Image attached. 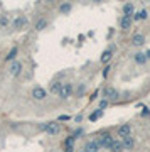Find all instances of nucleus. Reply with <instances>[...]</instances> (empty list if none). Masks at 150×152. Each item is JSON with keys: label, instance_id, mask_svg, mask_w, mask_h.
I'll return each instance as SVG.
<instances>
[{"label": "nucleus", "instance_id": "5701e85b", "mask_svg": "<svg viewBox=\"0 0 150 152\" xmlns=\"http://www.w3.org/2000/svg\"><path fill=\"white\" fill-rule=\"evenodd\" d=\"M74 140H76V139H74L73 135H69V137L64 140V147H74Z\"/></svg>", "mask_w": 150, "mask_h": 152}, {"label": "nucleus", "instance_id": "f8f14e48", "mask_svg": "<svg viewBox=\"0 0 150 152\" xmlns=\"http://www.w3.org/2000/svg\"><path fill=\"white\" fill-rule=\"evenodd\" d=\"M145 36H143V34H133V36H132V44H133V46H143V44H145Z\"/></svg>", "mask_w": 150, "mask_h": 152}, {"label": "nucleus", "instance_id": "dca6fc26", "mask_svg": "<svg viewBox=\"0 0 150 152\" xmlns=\"http://www.w3.org/2000/svg\"><path fill=\"white\" fill-rule=\"evenodd\" d=\"M103 113H105V110H100V108H96V110L93 111V113H90V118L91 122H96V120H100L101 117H103Z\"/></svg>", "mask_w": 150, "mask_h": 152}, {"label": "nucleus", "instance_id": "423d86ee", "mask_svg": "<svg viewBox=\"0 0 150 152\" xmlns=\"http://www.w3.org/2000/svg\"><path fill=\"white\" fill-rule=\"evenodd\" d=\"M73 91H74V86H73V83H62V88H61L59 98H62V100L69 98L71 95H73Z\"/></svg>", "mask_w": 150, "mask_h": 152}, {"label": "nucleus", "instance_id": "6e6552de", "mask_svg": "<svg viewBox=\"0 0 150 152\" xmlns=\"http://www.w3.org/2000/svg\"><path fill=\"white\" fill-rule=\"evenodd\" d=\"M130 135H132L130 123H123V125H120V127H118V137H121V139H127V137H130Z\"/></svg>", "mask_w": 150, "mask_h": 152}, {"label": "nucleus", "instance_id": "4be33fe9", "mask_svg": "<svg viewBox=\"0 0 150 152\" xmlns=\"http://www.w3.org/2000/svg\"><path fill=\"white\" fill-rule=\"evenodd\" d=\"M71 9H73V5H71V3H61V5H59V12H61V14H69Z\"/></svg>", "mask_w": 150, "mask_h": 152}, {"label": "nucleus", "instance_id": "b1692460", "mask_svg": "<svg viewBox=\"0 0 150 152\" xmlns=\"http://www.w3.org/2000/svg\"><path fill=\"white\" fill-rule=\"evenodd\" d=\"M108 107H110V101L103 98V100L100 101V107H98V108H100V110H105V108H108Z\"/></svg>", "mask_w": 150, "mask_h": 152}, {"label": "nucleus", "instance_id": "4468645a", "mask_svg": "<svg viewBox=\"0 0 150 152\" xmlns=\"http://www.w3.org/2000/svg\"><path fill=\"white\" fill-rule=\"evenodd\" d=\"M133 61L142 66V64L147 63V54H145V52H137V54H133Z\"/></svg>", "mask_w": 150, "mask_h": 152}, {"label": "nucleus", "instance_id": "6ab92c4d", "mask_svg": "<svg viewBox=\"0 0 150 152\" xmlns=\"http://www.w3.org/2000/svg\"><path fill=\"white\" fill-rule=\"evenodd\" d=\"M147 17H149V12L143 9V10H140V12H137V14H133V17H132V19H133V20H145Z\"/></svg>", "mask_w": 150, "mask_h": 152}, {"label": "nucleus", "instance_id": "393cba45", "mask_svg": "<svg viewBox=\"0 0 150 152\" xmlns=\"http://www.w3.org/2000/svg\"><path fill=\"white\" fill-rule=\"evenodd\" d=\"M0 25H2V27L9 25V17H7V15H2V17H0Z\"/></svg>", "mask_w": 150, "mask_h": 152}, {"label": "nucleus", "instance_id": "f03ea898", "mask_svg": "<svg viewBox=\"0 0 150 152\" xmlns=\"http://www.w3.org/2000/svg\"><path fill=\"white\" fill-rule=\"evenodd\" d=\"M95 140L98 142V145L100 147H103V149H108L110 151L111 145H113V142H115V139H113V135L111 133H101V135H98V139H95Z\"/></svg>", "mask_w": 150, "mask_h": 152}, {"label": "nucleus", "instance_id": "c756f323", "mask_svg": "<svg viewBox=\"0 0 150 152\" xmlns=\"http://www.w3.org/2000/svg\"><path fill=\"white\" fill-rule=\"evenodd\" d=\"M74 151V147H64V152H73Z\"/></svg>", "mask_w": 150, "mask_h": 152}, {"label": "nucleus", "instance_id": "bb28decb", "mask_svg": "<svg viewBox=\"0 0 150 152\" xmlns=\"http://www.w3.org/2000/svg\"><path fill=\"white\" fill-rule=\"evenodd\" d=\"M110 66H106V68H105V69H103V76H105V78H106V76H108V74H110Z\"/></svg>", "mask_w": 150, "mask_h": 152}, {"label": "nucleus", "instance_id": "c85d7f7f", "mask_svg": "<svg viewBox=\"0 0 150 152\" xmlns=\"http://www.w3.org/2000/svg\"><path fill=\"white\" fill-rule=\"evenodd\" d=\"M142 115H143V117H150V110H149V108H143Z\"/></svg>", "mask_w": 150, "mask_h": 152}, {"label": "nucleus", "instance_id": "9d476101", "mask_svg": "<svg viewBox=\"0 0 150 152\" xmlns=\"http://www.w3.org/2000/svg\"><path fill=\"white\" fill-rule=\"evenodd\" d=\"M62 88V81H51L49 83V91L52 95H59Z\"/></svg>", "mask_w": 150, "mask_h": 152}, {"label": "nucleus", "instance_id": "2f4dec72", "mask_svg": "<svg viewBox=\"0 0 150 152\" xmlns=\"http://www.w3.org/2000/svg\"><path fill=\"white\" fill-rule=\"evenodd\" d=\"M79 152H86V151H84V149H83V151H79Z\"/></svg>", "mask_w": 150, "mask_h": 152}, {"label": "nucleus", "instance_id": "ddd939ff", "mask_svg": "<svg viewBox=\"0 0 150 152\" xmlns=\"http://www.w3.org/2000/svg\"><path fill=\"white\" fill-rule=\"evenodd\" d=\"M121 10H123V15H128V17H133V12H135V7H133V3L132 2H127L123 7H121Z\"/></svg>", "mask_w": 150, "mask_h": 152}, {"label": "nucleus", "instance_id": "7c9ffc66", "mask_svg": "<svg viewBox=\"0 0 150 152\" xmlns=\"http://www.w3.org/2000/svg\"><path fill=\"white\" fill-rule=\"evenodd\" d=\"M81 120H83V117H81V115H78V117H76V122H78V123H81Z\"/></svg>", "mask_w": 150, "mask_h": 152}, {"label": "nucleus", "instance_id": "f3484780", "mask_svg": "<svg viewBox=\"0 0 150 152\" xmlns=\"http://www.w3.org/2000/svg\"><path fill=\"white\" fill-rule=\"evenodd\" d=\"M17 52H19V49H17V47H12V49L9 51V54L5 56V61L14 63V61H15V58H17Z\"/></svg>", "mask_w": 150, "mask_h": 152}, {"label": "nucleus", "instance_id": "7ed1b4c3", "mask_svg": "<svg viewBox=\"0 0 150 152\" xmlns=\"http://www.w3.org/2000/svg\"><path fill=\"white\" fill-rule=\"evenodd\" d=\"M101 93H103L105 100H108V101H115V100H118V98H120L118 90H116V88H113V86H105V88L101 90Z\"/></svg>", "mask_w": 150, "mask_h": 152}, {"label": "nucleus", "instance_id": "a211bd4d", "mask_svg": "<svg viewBox=\"0 0 150 152\" xmlns=\"http://www.w3.org/2000/svg\"><path fill=\"white\" fill-rule=\"evenodd\" d=\"M110 151H111V152H123V151H125V147H123V142H121V140H115Z\"/></svg>", "mask_w": 150, "mask_h": 152}, {"label": "nucleus", "instance_id": "a878e982", "mask_svg": "<svg viewBox=\"0 0 150 152\" xmlns=\"http://www.w3.org/2000/svg\"><path fill=\"white\" fill-rule=\"evenodd\" d=\"M84 90H86V85H81L79 88H78V96H81V95L84 93Z\"/></svg>", "mask_w": 150, "mask_h": 152}, {"label": "nucleus", "instance_id": "20e7f679", "mask_svg": "<svg viewBox=\"0 0 150 152\" xmlns=\"http://www.w3.org/2000/svg\"><path fill=\"white\" fill-rule=\"evenodd\" d=\"M27 25H29V19L25 15H19V17H15L12 20V27L15 30H22V29H25Z\"/></svg>", "mask_w": 150, "mask_h": 152}, {"label": "nucleus", "instance_id": "1a4fd4ad", "mask_svg": "<svg viewBox=\"0 0 150 152\" xmlns=\"http://www.w3.org/2000/svg\"><path fill=\"white\" fill-rule=\"evenodd\" d=\"M118 22H120V29L128 30L132 27V24H133V19H132V17H128V15H121Z\"/></svg>", "mask_w": 150, "mask_h": 152}, {"label": "nucleus", "instance_id": "412c9836", "mask_svg": "<svg viewBox=\"0 0 150 152\" xmlns=\"http://www.w3.org/2000/svg\"><path fill=\"white\" fill-rule=\"evenodd\" d=\"M47 24H49L47 19H44V17H42V19H39L37 22H36L34 29H36V30H42V29H46V27H47Z\"/></svg>", "mask_w": 150, "mask_h": 152}, {"label": "nucleus", "instance_id": "9b49d317", "mask_svg": "<svg viewBox=\"0 0 150 152\" xmlns=\"http://www.w3.org/2000/svg\"><path fill=\"white\" fill-rule=\"evenodd\" d=\"M84 151L86 152H100V145L96 140H88L84 145Z\"/></svg>", "mask_w": 150, "mask_h": 152}, {"label": "nucleus", "instance_id": "0eeeda50", "mask_svg": "<svg viewBox=\"0 0 150 152\" xmlns=\"http://www.w3.org/2000/svg\"><path fill=\"white\" fill-rule=\"evenodd\" d=\"M22 68L24 66H22L20 61H14V63H10V66H9V74L15 78V76H19L20 73H22Z\"/></svg>", "mask_w": 150, "mask_h": 152}, {"label": "nucleus", "instance_id": "aec40b11", "mask_svg": "<svg viewBox=\"0 0 150 152\" xmlns=\"http://www.w3.org/2000/svg\"><path fill=\"white\" fill-rule=\"evenodd\" d=\"M111 56H113V52H111L110 49H106V51H103V54H101V58H100V61L103 63V64H106V63H110V59H111Z\"/></svg>", "mask_w": 150, "mask_h": 152}, {"label": "nucleus", "instance_id": "f257e3e1", "mask_svg": "<svg viewBox=\"0 0 150 152\" xmlns=\"http://www.w3.org/2000/svg\"><path fill=\"white\" fill-rule=\"evenodd\" d=\"M39 130L40 132H46L47 135H58L61 132V127L58 122H44L39 125Z\"/></svg>", "mask_w": 150, "mask_h": 152}, {"label": "nucleus", "instance_id": "39448f33", "mask_svg": "<svg viewBox=\"0 0 150 152\" xmlns=\"http://www.w3.org/2000/svg\"><path fill=\"white\" fill-rule=\"evenodd\" d=\"M30 95H32L34 100H37V101H44L47 98V91L44 90L42 86H34L32 91H30Z\"/></svg>", "mask_w": 150, "mask_h": 152}, {"label": "nucleus", "instance_id": "cd10ccee", "mask_svg": "<svg viewBox=\"0 0 150 152\" xmlns=\"http://www.w3.org/2000/svg\"><path fill=\"white\" fill-rule=\"evenodd\" d=\"M69 118H71L69 115H61V117H59V120H61V122H64V120L68 122V120H69Z\"/></svg>", "mask_w": 150, "mask_h": 152}, {"label": "nucleus", "instance_id": "2eb2a0df", "mask_svg": "<svg viewBox=\"0 0 150 152\" xmlns=\"http://www.w3.org/2000/svg\"><path fill=\"white\" fill-rule=\"evenodd\" d=\"M123 147H125V151H132V149H133V147H135V139H133V137H127V139H123Z\"/></svg>", "mask_w": 150, "mask_h": 152}]
</instances>
